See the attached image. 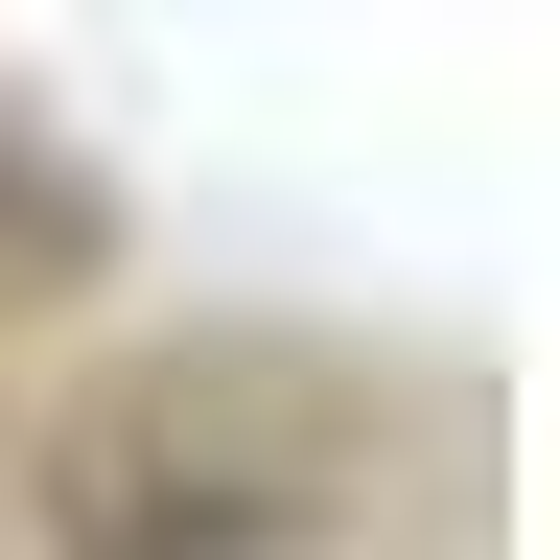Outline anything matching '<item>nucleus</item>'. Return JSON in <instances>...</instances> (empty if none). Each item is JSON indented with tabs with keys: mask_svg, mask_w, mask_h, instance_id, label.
Segmentation results:
<instances>
[{
	"mask_svg": "<svg viewBox=\"0 0 560 560\" xmlns=\"http://www.w3.org/2000/svg\"><path fill=\"white\" fill-rule=\"evenodd\" d=\"M70 560H304L257 514V467H210V444H70Z\"/></svg>",
	"mask_w": 560,
	"mask_h": 560,
	"instance_id": "nucleus-1",
	"label": "nucleus"
}]
</instances>
